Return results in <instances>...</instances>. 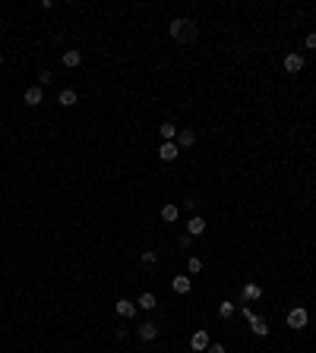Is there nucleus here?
<instances>
[{
	"label": "nucleus",
	"mask_w": 316,
	"mask_h": 353,
	"mask_svg": "<svg viewBox=\"0 0 316 353\" xmlns=\"http://www.w3.org/2000/svg\"><path fill=\"white\" fill-rule=\"evenodd\" d=\"M171 38L174 41H193L196 38V25L190 19H174L171 22Z\"/></svg>",
	"instance_id": "nucleus-1"
},
{
	"label": "nucleus",
	"mask_w": 316,
	"mask_h": 353,
	"mask_svg": "<svg viewBox=\"0 0 316 353\" xmlns=\"http://www.w3.org/2000/svg\"><path fill=\"white\" fill-rule=\"evenodd\" d=\"M241 312L247 315V322H250V331L256 334V338H269V325H266V318H259L250 306H241Z\"/></svg>",
	"instance_id": "nucleus-2"
},
{
	"label": "nucleus",
	"mask_w": 316,
	"mask_h": 353,
	"mask_svg": "<svg viewBox=\"0 0 316 353\" xmlns=\"http://www.w3.org/2000/svg\"><path fill=\"white\" fill-rule=\"evenodd\" d=\"M307 322H310V312H307L304 306H294L291 312H288V328L301 331V328H307Z\"/></svg>",
	"instance_id": "nucleus-3"
},
{
	"label": "nucleus",
	"mask_w": 316,
	"mask_h": 353,
	"mask_svg": "<svg viewBox=\"0 0 316 353\" xmlns=\"http://www.w3.org/2000/svg\"><path fill=\"white\" fill-rule=\"evenodd\" d=\"M22 101H25L29 107H38L41 101H45V89H41V85H29V89L22 92Z\"/></svg>",
	"instance_id": "nucleus-4"
},
{
	"label": "nucleus",
	"mask_w": 316,
	"mask_h": 353,
	"mask_svg": "<svg viewBox=\"0 0 316 353\" xmlns=\"http://www.w3.org/2000/svg\"><path fill=\"white\" fill-rule=\"evenodd\" d=\"M136 334H139V341H146V344H149V341H155V338H158V325H155V322H142L139 328H136Z\"/></svg>",
	"instance_id": "nucleus-5"
},
{
	"label": "nucleus",
	"mask_w": 316,
	"mask_h": 353,
	"mask_svg": "<svg viewBox=\"0 0 316 353\" xmlns=\"http://www.w3.org/2000/svg\"><path fill=\"white\" fill-rule=\"evenodd\" d=\"M301 70H304V57L301 54H285V73L297 76Z\"/></svg>",
	"instance_id": "nucleus-6"
},
{
	"label": "nucleus",
	"mask_w": 316,
	"mask_h": 353,
	"mask_svg": "<svg viewBox=\"0 0 316 353\" xmlns=\"http://www.w3.org/2000/svg\"><path fill=\"white\" fill-rule=\"evenodd\" d=\"M177 154H181L177 142H161V145H158V158H161V161H174Z\"/></svg>",
	"instance_id": "nucleus-7"
},
{
	"label": "nucleus",
	"mask_w": 316,
	"mask_h": 353,
	"mask_svg": "<svg viewBox=\"0 0 316 353\" xmlns=\"http://www.w3.org/2000/svg\"><path fill=\"white\" fill-rule=\"evenodd\" d=\"M174 142H177V149L184 151V149H190V145L196 142V133L193 130H177V139Z\"/></svg>",
	"instance_id": "nucleus-8"
},
{
	"label": "nucleus",
	"mask_w": 316,
	"mask_h": 353,
	"mask_svg": "<svg viewBox=\"0 0 316 353\" xmlns=\"http://www.w3.org/2000/svg\"><path fill=\"white\" fill-rule=\"evenodd\" d=\"M117 315H121V318H133L136 315V303H133V300H117Z\"/></svg>",
	"instance_id": "nucleus-9"
},
{
	"label": "nucleus",
	"mask_w": 316,
	"mask_h": 353,
	"mask_svg": "<svg viewBox=\"0 0 316 353\" xmlns=\"http://www.w3.org/2000/svg\"><path fill=\"white\" fill-rule=\"evenodd\" d=\"M190 287H193V281L184 278V274H177V278L171 281V290H174V294H190Z\"/></svg>",
	"instance_id": "nucleus-10"
},
{
	"label": "nucleus",
	"mask_w": 316,
	"mask_h": 353,
	"mask_svg": "<svg viewBox=\"0 0 316 353\" xmlns=\"http://www.w3.org/2000/svg\"><path fill=\"white\" fill-rule=\"evenodd\" d=\"M202 230H206V221H202L199 214H193V218L187 221V234H190V237H199Z\"/></svg>",
	"instance_id": "nucleus-11"
},
{
	"label": "nucleus",
	"mask_w": 316,
	"mask_h": 353,
	"mask_svg": "<svg viewBox=\"0 0 316 353\" xmlns=\"http://www.w3.org/2000/svg\"><path fill=\"white\" fill-rule=\"evenodd\" d=\"M244 303H253V300H259L262 297V287H259V284H244Z\"/></svg>",
	"instance_id": "nucleus-12"
},
{
	"label": "nucleus",
	"mask_w": 316,
	"mask_h": 353,
	"mask_svg": "<svg viewBox=\"0 0 316 353\" xmlns=\"http://www.w3.org/2000/svg\"><path fill=\"white\" fill-rule=\"evenodd\" d=\"M57 101H61V107H73L76 101H79V95H76V89H63L57 95Z\"/></svg>",
	"instance_id": "nucleus-13"
},
{
	"label": "nucleus",
	"mask_w": 316,
	"mask_h": 353,
	"mask_svg": "<svg viewBox=\"0 0 316 353\" xmlns=\"http://www.w3.org/2000/svg\"><path fill=\"white\" fill-rule=\"evenodd\" d=\"M190 347L193 350H209V334L206 331H196L193 338H190Z\"/></svg>",
	"instance_id": "nucleus-14"
},
{
	"label": "nucleus",
	"mask_w": 316,
	"mask_h": 353,
	"mask_svg": "<svg viewBox=\"0 0 316 353\" xmlns=\"http://www.w3.org/2000/svg\"><path fill=\"white\" fill-rule=\"evenodd\" d=\"M82 63V50H63V66H79Z\"/></svg>",
	"instance_id": "nucleus-15"
},
{
	"label": "nucleus",
	"mask_w": 316,
	"mask_h": 353,
	"mask_svg": "<svg viewBox=\"0 0 316 353\" xmlns=\"http://www.w3.org/2000/svg\"><path fill=\"white\" fill-rule=\"evenodd\" d=\"M177 214H181V208H177L174 202H168V205H161V221H177Z\"/></svg>",
	"instance_id": "nucleus-16"
},
{
	"label": "nucleus",
	"mask_w": 316,
	"mask_h": 353,
	"mask_svg": "<svg viewBox=\"0 0 316 353\" xmlns=\"http://www.w3.org/2000/svg\"><path fill=\"white\" fill-rule=\"evenodd\" d=\"M155 306H158V297H155V294H149V290H146V294L139 297V309H146V312H152V309H155Z\"/></svg>",
	"instance_id": "nucleus-17"
},
{
	"label": "nucleus",
	"mask_w": 316,
	"mask_h": 353,
	"mask_svg": "<svg viewBox=\"0 0 316 353\" xmlns=\"http://www.w3.org/2000/svg\"><path fill=\"white\" fill-rule=\"evenodd\" d=\"M158 133H161V139H165V142H174V139H177V126H174V123H161Z\"/></svg>",
	"instance_id": "nucleus-18"
},
{
	"label": "nucleus",
	"mask_w": 316,
	"mask_h": 353,
	"mask_svg": "<svg viewBox=\"0 0 316 353\" xmlns=\"http://www.w3.org/2000/svg\"><path fill=\"white\" fill-rule=\"evenodd\" d=\"M218 315L221 318H231L234 315V303H231V300H221V303H218Z\"/></svg>",
	"instance_id": "nucleus-19"
},
{
	"label": "nucleus",
	"mask_w": 316,
	"mask_h": 353,
	"mask_svg": "<svg viewBox=\"0 0 316 353\" xmlns=\"http://www.w3.org/2000/svg\"><path fill=\"white\" fill-rule=\"evenodd\" d=\"M51 82H54V73H51V70H41V73H38V85L45 89V85H51Z\"/></svg>",
	"instance_id": "nucleus-20"
},
{
	"label": "nucleus",
	"mask_w": 316,
	"mask_h": 353,
	"mask_svg": "<svg viewBox=\"0 0 316 353\" xmlns=\"http://www.w3.org/2000/svg\"><path fill=\"white\" fill-rule=\"evenodd\" d=\"M187 271H190V274H199V271H202V259H196V255H193V259L187 262Z\"/></svg>",
	"instance_id": "nucleus-21"
},
{
	"label": "nucleus",
	"mask_w": 316,
	"mask_h": 353,
	"mask_svg": "<svg viewBox=\"0 0 316 353\" xmlns=\"http://www.w3.org/2000/svg\"><path fill=\"white\" fill-rule=\"evenodd\" d=\"M139 259H142V265H155V262H158V252H152V249H146V252H142Z\"/></svg>",
	"instance_id": "nucleus-22"
},
{
	"label": "nucleus",
	"mask_w": 316,
	"mask_h": 353,
	"mask_svg": "<svg viewBox=\"0 0 316 353\" xmlns=\"http://www.w3.org/2000/svg\"><path fill=\"white\" fill-rule=\"evenodd\" d=\"M177 243H181V249H190V246H193V237H190V234H184L181 240H177Z\"/></svg>",
	"instance_id": "nucleus-23"
},
{
	"label": "nucleus",
	"mask_w": 316,
	"mask_h": 353,
	"mask_svg": "<svg viewBox=\"0 0 316 353\" xmlns=\"http://www.w3.org/2000/svg\"><path fill=\"white\" fill-rule=\"evenodd\" d=\"M304 45L310 48V50H316V32H310V35H307V41H304Z\"/></svg>",
	"instance_id": "nucleus-24"
},
{
	"label": "nucleus",
	"mask_w": 316,
	"mask_h": 353,
	"mask_svg": "<svg viewBox=\"0 0 316 353\" xmlns=\"http://www.w3.org/2000/svg\"><path fill=\"white\" fill-rule=\"evenodd\" d=\"M206 353H225V347H221V344H209Z\"/></svg>",
	"instance_id": "nucleus-25"
},
{
	"label": "nucleus",
	"mask_w": 316,
	"mask_h": 353,
	"mask_svg": "<svg viewBox=\"0 0 316 353\" xmlns=\"http://www.w3.org/2000/svg\"><path fill=\"white\" fill-rule=\"evenodd\" d=\"M0 66H3V54H0Z\"/></svg>",
	"instance_id": "nucleus-26"
}]
</instances>
